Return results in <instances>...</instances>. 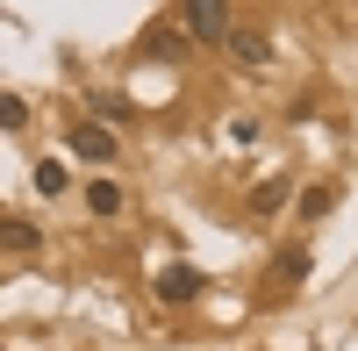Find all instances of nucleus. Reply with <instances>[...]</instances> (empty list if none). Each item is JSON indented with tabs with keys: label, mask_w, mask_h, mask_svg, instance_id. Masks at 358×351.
Wrapping results in <instances>:
<instances>
[{
	"label": "nucleus",
	"mask_w": 358,
	"mask_h": 351,
	"mask_svg": "<svg viewBox=\"0 0 358 351\" xmlns=\"http://www.w3.org/2000/svg\"><path fill=\"white\" fill-rule=\"evenodd\" d=\"M179 15H187V36L194 43H229V0H179Z\"/></svg>",
	"instance_id": "f257e3e1"
},
{
	"label": "nucleus",
	"mask_w": 358,
	"mask_h": 351,
	"mask_svg": "<svg viewBox=\"0 0 358 351\" xmlns=\"http://www.w3.org/2000/svg\"><path fill=\"white\" fill-rule=\"evenodd\" d=\"M187 29H179V22H151V29H143V43H136V57H143V65H172V57H187Z\"/></svg>",
	"instance_id": "f03ea898"
},
{
	"label": "nucleus",
	"mask_w": 358,
	"mask_h": 351,
	"mask_svg": "<svg viewBox=\"0 0 358 351\" xmlns=\"http://www.w3.org/2000/svg\"><path fill=\"white\" fill-rule=\"evenodd\" d=\"M201 294H208V273H201V266H165V273H158V301L179 308V301H201Z\"/></svg>",
	"instance_id": "7ed1b4c3"
},
{
	"label": "nucleus",
	"mask_w": 358,
	"mask_h": 351,
	"mask_svg": "<svg viewBox=\"0 0 358 351\" xmlns=\"http://www.w3.org/2000/svg\"><path fill=\"white\" fill-rule=\"evenodd\" d=\"M72 158L108 165V158H115V129H108V122H79V129H72Z\"/></svg>",
	"instance_id": "20e7f679"
},
{
	"label": "nucleus",
	"mask_w": 358,
	"mask_h": 351,
	"mask_svg": "<svg viewBox=\"0 0 358 351\" xmlns=\"http://www.w3.org/2000/svg\"><path fill=\"white\" fill-rule=\"evenodd\" d=\"M229 50H236V65H244V72H265V65H273V36H265V29H229Z\"/></svg>",
	"instance_id": "39448f33"
},
{
	"label": "nucleus",
	"mask_w": 358,
	"mask_h": 351,
	"mask_svg": "<svg viewBox=\"0 0 358 351\" xmlns=\"http://www.w3.org/2000/svg\"><path fill=\"white\" fill-rule=\"evenodd\" d=\"M0 251H15V258H36V251H43V229L29 222V215H0Z\"/></svg>",
	"instance_id": "423d86ee"
},
{
	"label": "nucleus",
	"mask_w": 358,
	"mask_h": 351,
	"mask_svg": "<svg viewBox=\"0 0 358 351\" xmlns=\"http://www.w3.org/2000/svg\"><path fill=\"white\" fill-rule=\"evenodd\" d=\"M129 115H136V108H129V94H115V86H101V94H94V122H108V129H115V122H129Z\"/></svg>",
	"instance_id": "0eeeda50"
},
{
	"label": "nucleus",
	"mask_w": 358,
	"mask_h": 351,
	"mask_svg": "<svg viewBox=\"0 0 358 351\" xmlns=\"http://www.w3.org/2000/svg\"><path fill=\"white\" fill-rule=\"evenodd\" d=\"M86 208H94V215H122V187H115V180H94V187H86Z\"/></svg>",
	"instance_id": "6e6552de"
},
{
	"label": "nucleus",
	"mask_w": 358,
	"mask_h": 351,
	"mask_svg": "<svg viewBox=\"0 0 358 351\" xmlns=\"http://www.w3.org/2000/svg\"><path fill=\"white\" fill-rule=\"evenodd\" d=\"M251 208H258V215L287 208V180H258V187H251Z\"/></svg>",
	"instance_id": "1a4fd4ad"
},
{
	"label": "nucleus",
	"mask_w": 358,
	"mask_h": 351,
	"mask_svg": "<svg viewBox=\"0 0 358 351\" xmlns=\"http://www.w3.org/2000/svg\"><path fill=\"white\" fill-rule=\"evenodd\" d=\"M330 208H337V187H308L301 194V222H322Z\"/></svg>",
	"instance_id": "9d476101"
},
{
	"label": "nucleus",
	"mask_w": 358,
	"mask_h": 351,
	"mask_svg": "<svg viewBox=\"0 0 358 351\" xmlns=\"http://www.w3.org/2000/svg\"><path fill=\"white\" fill-rule=\"evenodd\" d=\"M280 287H294V280H308V251H280V273H273Z\"/></svg>",
	"instance_id": "9b49d317"
},
{
	"label": "nucleus",
	"mask_w": 358,
	"mask_h": 351,
	"mask_svg": "<svg viewBox=\"0 0 358 351\" xmlns=\"http://www.w3.org/2000/svg\"><path fill=\"white\" fill-rule=\"evenodd\" d=\"M29 122V101L22 94H0V129H22Z\"/></svg>",
	"instance_id": "f8f14e48"
},
{
	"label": "nucleus",
	"mask_w": 358,
	"mask_h": 351,
	"mask_svg": "<svg viewBox=\"0 0 358 351\" xmlns=\"http://www.w3.org/2000/svg\"><path fill=\"white\" fill-rule=\"evenodd\" d=\"M36 194H65V165H57V158L36 165Z\"/></svg>",
	"instance_id": "ddd939ff"
},
{
	"label": "nucleus",
	"mask_w": 358,
	"mask_h": 351,
	"mask_svg": "<svg viewBox=\"0 0 358 351\" xmlns=\"http://www.w3.org/2000/svg\"><path fill=\"white\" fill-rule=\"evenodd\" d=\"M0 351H8V344H0Z\"/></svg>",
	"instance_id": "4468645a"
}]
</instances>
